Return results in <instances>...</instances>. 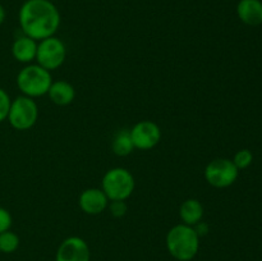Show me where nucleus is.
Segmentation results:
<instances>
[{"label": "nucleus", "mask_w": 262, "mask_h": 261, "mask_svg": "<svg viewBox=\"0 0 262 261\" xmlns=\"http://www.w3.org/2000/svg\"><path fill=\"white\" fill-rule=\"evenodd\" d=\"M67 58V48L60 38L51 36L37 42L36 59L38 66L50 71H55Z\"/></svg>", "instance_id": "6"}, {"label": "nucleus", "mask_w": 262, "mask_h": 261, "mask_svg": "<svg viewBox=\"0 0 262 261\" xmlns=\"http://www.w3.org/2000/svg\"><path fill=\"white\" fill-rule=\"evenodd\" d=\"M53 78L48 69L38 64H28L23 67L17 76V86L25 96L40 97L49 92Z\"/></svg>", "instance_id": "3"}, {"label": "nucleus", "mask_w": 262, "mask_h": 261, "mask_svg": "<svg viewBox=\"0 0 262 261\" xmlns=\"http://www.w3.org/2000/svg\"><path fill=\"white\" fill-rule=\"evenodd\" d=\"M135 178L128 169H109L102 177L101 189L105 192L109 201H125L135 191Z\"/></svg>", "instance_id": "4"}, {"label": "nucleus", "mask_w": 262, "mask_h": 261, "mask_svg": "<svg viewBox=\"0 0 262 261\" xmlns=\"http://www.w3.org/2000/svg\"><path fill=\"white\" fill-rule=\"evenodd\" d=\"M107 209L114 217H123L128 211L125 201H110L107 205Z\"/></svg>", "instance_id": "19"}, {"label": "nucleus", "mask_w": 262, "mask_h": 261, "mask_svg": "<svg viewBox=\"0 0 262 261\" xmlns=\"http://www.w3.org/2000/svg\"><path fill=\"white\" fill-rule=\"evenodd\" d=\"M91 251L86 241L77 235L66 238L56 250L55 261H90Z\"/></svg>", "instance_id": "9"}, {"label": "nucleus", "mask_w": 262, "mask_h": 261, "mask_svg": "<svg viewBox=\"0 0 262 261\" xmlns=\"http://www.w3.org/2000/svg\"><path fill=\"white\" fill-rule=\"evenodd\" d=\"M238 18L247 26H260L262 23L261 0H241L237 5Z\"/></svg>", "instance_id": "12"}, {"label": "nucleus", "mask_w": 262, "mask_h": 261, "mask_svg": "<svg viewBox=\"0 0 262 261\" xmlns=\"http://www.w3.org/2000/svg\"><path fill=\"white\" fill-rule=\"evenodd\" d=\"M129 133L135 148L138 150H151L161 140L160 127L151 120H141L136 123Z\"/></svg>", "instance_id": "8"}, {"label": "nucleus", "mask_w": 262, "mask_h": 261, "mask_svg": "<svg viewBox=\"0 0 262 261\" xmlns=\"http://www.w3.org/2000/svg\"><path fill=\"white\" fill-rule=\"evenodd\" d=\"M5 17H7V12H5V8L0 4V25H3L5 20Z\"/></svg>", "instance_id": "22"}, {"label": "nucleus", "mask_w": 262, "mask_h": 261, "mask_svg": "<svg viewBox=\"0 0 262 261\" xmlns=\"http://www.w3.org/2000/svg\"><path fill=\"white\" fill-rule=\"evenodd\" d=\"M23 35L41 41L55 35L60 26V13L50 0H26L18 13Z\"/></svg>", "instance_id": "1"}, {"label": "nucleus", "mask_w": 262, "mask_h": 261, "mask_svg": "<svg viewBox=\"0 0 262 261\" xmlns=\"http://www.w3.org/2000/svg\"><path fill=\"white\" fill-rule=\"evenodd\" d=\"M48 95L51 102L59 105V106H66V105L72 104V101L74 100L76 90H74V87L69 82L60 79V81L51 83Z\"/></svg>", "instance_id": "13"}, {"label": "nucleus", "mask_w": 262, "mask_h": 261, "mask_svg": "<svg viewBox=\"0 0 262 261\" xmlns=\"http://www.w3.org/2000/svg\"><path fill=\"white\" fill-rule=\"evenodd\" d=\"M19 247V237L12 230L0 233V252L13 253Z\"/></svg>", "instance_id": "16"}, {"label": "nucleus", "mask_w": 262, "mask_h": 261, "mask_svg": "<svg viewBox=\"0 0 262 261\" xmlns=\"http://www.w3.org/2000/svg\"><path fill=\"white\" fill-rule=\"evenodd\" d=\"M37 53V41L28 36L22 35L14 40L12 45L13 58L19 63L28 64L36 59Z\"/></svg>", "instance_id": "11"}, {"label": "nucleus", "mask_w": 262, "mask_h": 261, "mask_svg": "<svg viewBox=\"0 0 262 261\" xmlns=\"http://www.w3.org/2000/svg\"><path fill=\"white\" fill-rule=\"evenodd\" d=\"M179 216L186 225L194 227L204 216V206L197 199H187L179 207Z\"/></svg>", "instance_id": "14"}, {"label": "nucleus", "mask_w": 262, "mask_h": 261, "mask_svg": "<svg viewBox=\"0 0 262 261\" xmlns=\"http://www.w3.org/2000/svg\"><path fill=\"white\" fill-rule=\"evenodd\" d=\"M238 173L239 170L233 160L219 158L207 164L205 168V179L215 188H227L237 181Z\"/></svg>", "instance_id": "7"}, {"label": "nucleus", "mask_w": 262, "mask_h": 261, "mask_svg": "<svg viewBox=\"0 0 262 261\" xmlns=\"http://www.w3.org/2000/svg\"><path fill=\"white\" fill-rule=\"evenodd\" d=\"M10 102H12V100H10L8 92L0 87V123L4 122L8 118V113H9L10 109Z\"/></svg>", "instance_id": "18"}, {"label": "nucleus", "mask_w": 262, "mask_h": 261, "mask_svg": "<svg viewBox=\"0 0 262 261\" xmlns=\"http://www.w3.org/2000/svg\"><path fill=\"white\" fill-rule=\"evenodd\" d=\"M78 205L89 215H99L107 209L109 199L101 188H87L81 192Z\"/></svg>", "instance_id": "10"}, {"label": "nucleus", "mask_w": 262, "mask_h": 261, "mask_svg": "<svg viewBox=\"0 0 262 261\" xmlns=\"http://www.w3.org/2000/svg\"><path fill=\"white\" fill-rule=\"evenodd\" d=\"M166 250L178 261H191L200 250V235L191 225L177 224L168 232L165 238Z\"/></svg>", "instance_id": "2"}, {"label": "nucleus", "mask_w": 262, "mask_h": 261, "mask_svg": "<svg viewBox=\"0 0 262 261\" xmlns=\"http://www.w3.org/2000/svg\"><path fill=\"white\" fill-rule=\"evenodd\" d=\"M8 122L14 129L27 130L36 124L38 119V106L32 97L22 95L10 102Z\"/></svg>", "instance_id": "5"}, {"label": "nucleus", "mask_w": 262, "mask_h": 261, "mask_svg": "<svg viewBox=\"0 0 262 261\" xmlns=\"http://www.w3.org/2000/svg\"><path fill=\"white\" fill-rule=\"evenodd\" d=\"M253 161V155L250 150L247 148H243V150H239L233 158V163L237 166L238 170L241 169H246L252 164Z\"/></svg>", "instance_id": "17"}, {"label": "nucleus", "mask_w": 262, "mask_h": 261, "mask_svg": "<svg viewBox=\"0 0 262 261\" xmlns=\"http://www.w3.org/2000/svg\"><path fill=\"white\" fill-rule=\"evenodd\" d=\"M193 228L200 237H201V235H206L207 232H209V225H206L205 223H201V222L197 223Z\"/></svg>", "instance_id": "21"}, {"label": "nucleus", "mask_w": 262, "mask_h": 261, "mask_svg": "<svg viewBox=\"0 0 262 261\" xmlns=\"http://www.w3.org/2000/svg\"><path fill=\"white\" fill-rule=\"evenodd\" d=\"M112 150L118 156H127L135 150L129 129H122L114 136L112 142Z\"/></svg>", "instance_id": "15"}, {"label": "nucleus", "mask_w": 262, "mask_h": 261, "mask_svg": "<svg viewBox=\"0 0 262 261\" xmlns=\"http://www.w3.org/2000/svg\"><path fill=\"white\" fill-rule=\"evenodd\" d=\"M12 223L13 219L10 212L4 207H0V233L9 230L12 227Z\"/></svg>", "instance_id": "20"}]
</instances>
